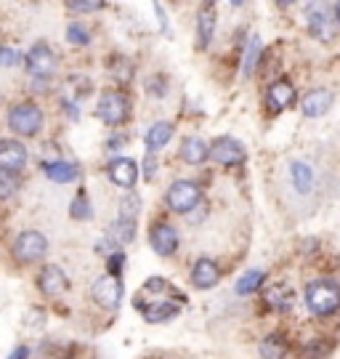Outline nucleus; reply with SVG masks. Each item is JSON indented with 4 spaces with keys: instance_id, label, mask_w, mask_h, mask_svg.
Instances as JSON below:
<instances>
[{
    "instance_id": "f257e3e1",
    "label": "nucleus",
    "mask_w": 340,
    "mask_h": 359,
    "mask_svg": "<svg viewBox=\"0 0 340 359\" xmlns=\"http://www.w3.org/2000/svg\"><path fill=\"white\" fill-rule=\"evenodd\" d=\"M303 306L316 322L340 317V280L335 277H314L303 287Z\"/></svg>"
},
{
    "instance_id": "f03ea898",
    "label": "nucleus",
    "mask_w": 340,
    "mask_h": 359,
    "mask_svg": "<svg viewBox=\"0 0 340 359\" xmlns=\"http://www.w3.org/2000/svg\"><path fill=\"white\" fill-rule=\"evenodd\" d=\"M6 128L11 130L16 139H38L46 128V112L40 109L38 102L22 99L8 107L6 112Z\"/></svg>"
},
{
    "instance_id": "7ed1b4c3",
    "label": "nucleus",
    "mask_w": 340,
    "mask_h": 359,
    "mask_svg": "<svg viewBox=\"0 0 340 359\" xmlns=\"http://www.w3.org/2000/svg\"><path fill=\"white\" fill-rule=\"evenodd\" d=\"M133 115V102L123 88H107L99 93L96 102V117L107 128H123L128 126V120Z\"/></svg>"
},
{
    "instance_id": "20e7f679",
    "label": "nucleus",
    "mask_w": 340,
    "mask_h": 359,
    "mask_svg": "<svg viewBox=\"0 0 340 359\" xmlns=\"http://www.w3.org/2000/svg\"><path fill=\"white\" fill-rule=\"evenodd\" d=\"M303 16H306V29L314 40L329 43L335 38L338 19H335V6H329L327 0H308L303 8Z\"/></svg>"
},
{
    "instance_id": "39448f33",
    "label": "nucleus",
    "mask_w": 340,
    "mask_h": 359,
    "mask_svg": "<svg viewBox=\"0 0 340 359\" xmlns=\"http://www.w3.org/2000/svg\"><path fill=\"white\" fill-rule=\"evenodd\" d=\"M11 258L19 266H32L48 256V237L40 229H25L11 240Z\"/></svg>"
},
{
    "instance_id": "423d86ee",
    "label": "nucleus",
    "mask_w": 340,
    "mask_h": 359,
    "mask_svg": "<svg viewBox=\"0 0 340 359\" xmlns=\"http://www.w3.org/2000/svg\"><path fill=\"white\" fill-rule=\"evenodd\" d=\"M202 197H205V192H202V187L197 181L176 179L165 189L163 203L170 213H176V216H189L194 208L202 205Z\"/></svg>"
},
{
    "instance_id": "0eeeda50",
    "label": "nucleus",
    "mask_w": 340,
    "mask_h": 359,
    "mask_svg": "<svg viewBox=\"0 0 340 359\" xmlns=\"http://www.w3.org/2000/svg\"><path fill=\"white\" fill-rule=\"evenodd\" d=\"M139 216H141V197L139 192H125L117 208V218L112 224V234L123 245H130L139 234Z\"/></svg>"
},
{
    "instance_id": "6e6552de",
    "label": "nucleus",
    "mask_w": 340,
    "mask_h": 359,
    "mask_svg": "<svg viewBox=\"0 0 340 359\" xmlns=\"http://www.w3.org/2000/svg\"><path fill=\"white\" fill-rule=\"evenodd\" d=\"M136 311L141 314V320L149 322V325H168V322L178 320L184 314V301H176V298H136L133 301Z\"/></svg>"
},
{
    "instance_id": "1a4fd4ad",
    "label": "nucleus",
    "mask_w": 340,
    "mask_h": 359,
    "mask_svg": "<svg viewBox=\"0 0 340 359\" xmlns=\"http://www.w3.org/2000/svg\"><path fill=\"white\" fill-rule=\"evenodd\" d=\"M123 298H125L123 277H114L109 271H104L99 280L90 285V301L101 311H117V309L123 306Z\"/></svg>"
},
{
    "instance_id": "9d476101",
    "label": "nucleus",
    "mask_w": 340,
    "mask_h": 359,
    "mask_svg": "<svg viewBox=\"0 0 340 359\" xmlns=\"http://www.w3.org/2000/svg\"><path fill=\"white\" fill-rule=\"evenodd\" d=\"M147 240H149V248L154 250V256L160 258H173L178 253V248H181V234L165 218L151 221L149 231H147Z\"/></svg>"
},
{
    "instance_id": "9b49d317",
    "label": "nucleus",
    "mask_w": 340,
    "mask_h": 359,
    "mask_svg": "<svg viewBox=\"0 0 340 359\" xmlns=\"http://www.w3.org/2000/svg\"><path fill=\"white\" fill-rule=\"evenodd\" d=\"M210 157L221 168L234 170V168H242L247 163V149L234 136H215L213 142H210Z\"/></svg>"
},
{
    "instance_id": "f8f14e48",
    "label": "nucleus",
    "mask_w": 340,
    "mask_h": 359,
    "mask_svg": "<svg viewBox=\"0 0 340 359\" xmlns=\"http://www.w3.org/2000/svg\"><path fill=\"white\" fill-rule=\"evenodd\" d=\"M264 104L266 109H268V115H282V112H287V109H292L298 104V88L292 86V80H287V77H277V80L268 83Z\"/></svg>"
},
{
    "instance_id": "ddd939ff",
    "label": "nucleus",
    "mask_w": 340,
    "mask_h": 359,
    "mask_svg": "<svg viewBox=\"0 0 340 359\" xmlns=\"http://www.w3.org/2000/svg\"><path fill=\"white\" fill-rule=\"evenodd\" d=\"M56 67H59L56 53H53V48L46 40H38L25 53V69L29 72V77H46V80H50V77L56 75Z\"/></svg>"
},
{
    "instance_id": "4468645a",
    "label": "nucleus",
    "mask_w": 340,
    "mask_h": 359,
    "mask_svg": "<svg viewBox=\"0 0 340 359\" xmlns=\"http://www.w3.org/2000/svg\"><path fill=\"white\" fill-rule=\"evenodd\" d=\"M35 287H38V293L43 298H59L69 290V277H67V271L59 266V264H43L35 274Z\"/></svg>"
},
{
    "instance_id": "2eb2a0df",
    "label": "nucleus",
    "mask_w": 340,
    "mask_h": 359,
    "mask_svg": "<svg viewBox=\"0 0 340 359\" xmlns=\"http://www.w3.org/2000/svg\"><path fill=\"white\" fill-rule=\"evenodd\" d=\"M107 176H109V181H112L114 187H120V189L130 192L141 176V165L133 160V157L120 154V157H112V160L107 163Z\"/></svg>"
},
{
    "instance_id": "dca6fc26",
    "label": "nucleus",
    "mask_w": 340,
    "mask_h": 359,
    "mask_svg": "<svg viewBox=\"0 0 340 359\" xmlns=\"http://www.w3.org/2000/svg\"><path fill=\"white\" fill-rule=\"evenodd\" d=\"M27 163H29V149L25 147L22 139H16V136L0 139V170L22 173Z\"/></svg>"
},
{
    "instance_id": "f3484780",
    "label": "nucleus",
    "mask_w": 340,
    "mask_h": 359,
    "mask_svg": "<svg viewBox=\"0 0 340 359\" xmlns=\"http://www.w3.org/2000/svg\"><path fill=\"white\" fill-rule=\"evenodd\" d=\"M40 170L53 184H75L83 179V168L77 165L75 160H67L64 154L53 157V160H40Z\"/></svg>"
},
{
    "instance_id": "a211bd4d",
    "label": "nucleus",
    "mask_w": 340,
    "mask_h": 359,
    "mask_svg": "<svg viewBox=\"0 0 340 359\" xmlns=\"http://www.w3.org/2000/svg\"><path fill=\"white\" fill-rule=\"evenodd\" d=\"M189 283L194 290H213L215 285L221 283V266L218 261H213L210 256H200L191 264Z\"/></svg>"
},
{
    "instance_id": "6ab92c4d",
    "label": "nucleus",
    "mask_w": 340,
    "mask_h": 359,
    "mask_svg": "<svg viewBox=\"0 0 340 359\" xmlns=\"http://www.w3.org/2000/svg\"><path fill=\"white\" fill-rule=\"evenodd\" d=\"M338 348L335 335H311L295 346V359H329Z\"/></svg>"
},
{
    "instance_id": "aec40b11",
    "label": "nucleus",
    "mask_w": 340,
    "mask_h": 359,
    "mask_svg": "<svg viewBox=\"0 0 340 359\" xmlns=\"http://www.w3.org/2000/svg\"><path fill=\"white\" fill-rule=\"evenodd\" d=\"M258 354L261 359H290L295 354V346L285 330H271L258 341Z\"/></svg>"
},
{
    "instance_id": "412c9836",
    "label": "nucleus",
    "mask_w": 340,
    "mask_h": 359,
    "mask_svg": "<svg viewBox=\"0 0 340 359\" xmlns=\"http://www.w3.org/2000/svg\"><path fill=\"white\" fill-rule=\"evenodd\" d=\"M335 107V93L329 88H311L306 96L301 99V112L303 117H311V120H319L325 117Z\"/></svg>"
},
{
    "instance_id": "4be33fe9",
    "label": "nucleus",
    "mask_w": 340,
    "mask_h": 359,
    "mask_svg": "<svg viewBox=\"0 0 340 359\" xmlns=\"http://www.w3.org/2000/svg\"><path fill=\"white\" fill-rule=\"evenodd\" d=\"M261 304H264V311L268 314H287L295 304V293H292L287 285H271L266 287L264 295H261Z\"/></svg>"
},
{
    "instance_id": "5701e85b",
    "label": "nucleus",
    "mask_w": 340,
    "mask_h": 359,
    "mask_svg": "<svg viewBox=\"0 0 340 359\" xmlns=\"http://www.w3.org/2000/svg\"><path fill=\"white\" fill-rule=\"evenodd\" d=\"M290 184L292 189L301 194V197H308V194H314L316 189V170L311 163H306V160H292L290 163Z\"/></svg>"
},
{
    "instance_id": "b1692460",
    "label": "nucleus",
    "mask_w": 340,
    "mask_h": 359,
    "mask_svg": "<svg viewBox=\"0 0 340 359\" xmlns=\"http://www.w3.org/2000/svg\"><path fill=\"white\" fill-rule=\"evenodd\" d=\"M215 29H218V13L215 6H202L197 11V48L208 51L215 40Z\"/></svg>"
},
{
    "instance_id": "393cba45",
    "label": "nucleus",
    "mask_w": 340,
    "mask_h": 359,
    "mask_svg": "<svg viewBox=\"0 0 340 359\" xmlns=\"http://www.w3.org/2000/svg\"><path fill=\"white\" fill-rule=\"evenodd\" d=\"M178 157L191 168H200L210 160V144L200 139V136H186L181 142V149H178Z\"/></svg>"
},
{
    "instance_id": "a878e982",
    "label": "nucleus",
    "mask_w": 340,
    "mask_h": 359,
    "mask_svg": "<svg viewBox=\"0 0 340 359\" xmlns=\"http://www.w3.org/2000/svg\"><path fill=\"white\" fill-rule=\"evenodd\" d=\"M173 136H176V126L170 120H157L144 133V147H147V152H160L170 144Z\"/></svg>"
},
{
    "instance_id": "bb28decb",
    "label": "nucleus",
    "mask_w": 340,
    "mask_h": 359,
    "mask_svg": "<svg viewBox=\"0 0 340 359\" xmlns=\"http://www.w3.org/2000/svg\"><path fill=\"white\" fill-rule=\"evenodd\" d=\"M261 62H264V40L258 38V35H250L247 46H245V56H242V72H245V77L255 75L261 69Z\"/></svg>"
},
{
    "instance_id": "cd10ccee",
    "label": "nucleus",
    "mask_w": 340,
    "mask_h": 359,
    "mask_svg": "<svg viewBox=\"0 0 340 359\" xmlns=\"http://www.w3.org/2000/svg\"><path fill=\"white\" fill-rule=\"evenodd\" d=\"M266 274L264 269H247L242 277H237V283H234V293L242 295V298H247V295H255L264 290L266 285Z\"/></svg>"
},
{
    "instance_id": "c85d7f7f",
    "label": "nucleus",
    "mask_w": 340,
    "mask_h": 359,
    "mask_svg": "<svg viewBox=\"0 0 340 359\" xmlns=\"http://www.w3.org/2000/svg\"><path fill=\"white\" fill-rule=\"evenodd\" d=\"M69 218L72 221H93V203L86 189H77V194L69 203Z\"/></svg>"
},
{
    "instance_id": "c756f323",
    "label": "nucleus",
    "mask_w": 340,
    "mask_h": 359,
    "mask_svg": "<svg viewBox=\"0 0 340 359\" xmlns=\"http://www.w3.org/2000/svg\"><path fill=\"white\" fill-rule=\"evenodd\" d=\"M19 192H22V173L0 170V200L8 203V200H13Z\"/></svg>"
},
{
    "instance_id": "7c9ffc66",
    "label": "nucleus",
    "mask_w": 340,
    "mask_h": 359,
    "mask_svg": "<svg viewBox=\"0 0 340 359\" xmlns=\"http://www.w3.org/2000/svg\"><path fill=\"white\" fill-rule=\"evenodd\" d=\"M64 35H67V43H72V46H77V48L90 46V29L83 25V22H69Z\"/></svg>"
},
{
    "instance_id": "2f4dec72",
    "label": "nucleus",
    "mask_w": 340,
    "mask_h": 359,
    "mask_svg": "<svg viewBox=\"0 0 340 359\" xmlns=\"http://www.w3.org/2000/svg\"><path fill=\"white\" fill-rule=\"evenodd\" d=\"M112 62L114 65H109V69H112L114 80H117L120 86H128V83L133 80V62L125 59V56H114Z\"/></svg>"
},
{
    "instance_id": "473e14b6",
    "label": "nucleus",
    "mask_w": 340,
    "mask_h": 359,
    "mask_svg": "<svg viewBox=\"0 0 340 359\" xmlns=\"http://www.w3.org/2000/svg\"><path fill=\"white\" fill-rule=\"evenodd\" d=\"M25 327L27 330H35V333H40L43 327H46V322H48V311L43 306H29L25 311Z\"/></svg>"
},
{
    "instance_id": "72a5a7b5",
    "label": "nucleus",
    "mask_w": 340,
    "mask_h": 359,
    "mask_svg": "<svg viewBox=\"0 0 340 359\" xmlns=\"http://www.w3.org/2000/svg\"><path fill=\"white\" fill-rule=\"evenodd\" d=\"M147 93L151 99H165L170 93V80L165 75H149L147 77Z\"/></svg>"
},
{
    "instance_id": "f704fd0d",
    "label": "nucleus",
    "mask_w": 340,
    "mask_h": 359,
    "mask_svg": "<svg viewBox=\"0 0 340 359\" xmlns=\"http://www.w3.org/2000/svg\"><path fill=\"white\" fill-rule=\"evenodd\" d=\"M104 261H107V271H109V274H114V277H123V274H125L128 253L123 250V248H117V250H114V253H109Z\"/></svg>"
},
{
    "instance_id": "c9c22d12",
    "label": "nucleus",
    "mask_w": 340,
    "mask_h": 359,
    "mask_svg": "<svg viewBox=\"0 0 340 359\" xmlns=\"http://www.w3.org/2000/svg\"><path fill=\"white\" fill-rule=\"evenodd\" d=\"M64 6L72 13H96L107 6V0H64Z\"/></svg>"
},
{
    "instance_id": "e433bc0d",
    "label": "nucleus",
    "mask_w": 340,
    "mask_h": 359,
    "mask_svg": "<svg viewBox=\"0 0 340 359\" xmlns=\"http://www.w3.org/2000/svg\"><path fill=\"white\" fill-rule=\"evenodd\" d=\"M128 142H130V136H128V133H123V130H112V133L107 136V142H104V152L120 154L128 147Z\"/></svg>"
},
{
    "instance_id": "4c0bfd02",
    "label": "nucleus",
    "mask_w": 340,
    "mask_h": 359,
    "mask_svg": "<svg viewBox=\"0 0 340 359\" xmlns=\"http://www.w3.org/2000/svg\"><path fill=\"white\" fill-rule=\"evenodd\" d=\"M0 65L6 67V69H13V67H19V65H25V53H19L13 46H3L0 48Z\"/></svg>"
},
{
    "instance_id": "58836bf2",
    "label": "nucleus",
    "mask_w": 340,
    "mask_h": 359,
    "mask_svg": "<svg viewBox=\"0 0 340 359\" xmlns=\"http://www.w3.org/2000/svg\"><path fill=\"white\" fill-rule=\"evenodd\" d=\"M157 170H160V163H157V152H147L144 154V163H141V179L151 184L157 179Z\"/></svg>"
},
{
    "instance_id": "ea45409f",
    "label": "nucleus",
    "mask_w": 340,
    "mask_h": 359,
    "mask_svg": "<svg viewBox=\"0 0 340 359\" xmlns=\"http://www.w3.org/2000/svg\"><path fill=\"white\" fill-rule=\"evenodd\" d=\"M6 359H32V348L27 346V344H16Z\"/></svg>"
},
{
    "instance_id": "a19ab883",
    "label": "nucleus",
    "mask_w": 340,
    "mask_h": 359,
    "mask_svg": "<svg viewBox=\"0 0 340 359\" xmlns=\"http://www.w3.org/2000/svg\"><path fill=\"white\" fill-rule=\"evenodd\" d=\"M154 11H157V19H160V27H163V32L168 35V32H170V29H168V16H165L163 6H160L157 0H154Z\"/></svg>"
},
{
    "instance_id": "79ce46f5",
    "label": "nucleus",
    "mask_w": 340,
    "mask_h": 359,
    "mask_svg": "<svg viewBox=\"0 0 340 359\" xmlns=\"http://www.w3.org/2000/svg\"><path fill=\"white\" fill-rule=\"evenodd\" d=\"M274 3H277L279 8H290V6H295L298 0H274Z\"/></svg>"
},
{
    "instance_id": "37998d69",
    "label": "nucleus",
    "mask_w": 340,
    "mask_h": 359,
    "mask_svg": "<svg viewBox=\"0 0 340 359\" xmlns=\"http://www.w3.org/2000/svg\"><path fill=\"white\" fill-rule=\"evenodd\" d=\"M229 3H231L234 8H242V6H245V0H229Z\"/></svg>"
},
{
    "instance_id": "c03bdc74",
    "label": "nucleus",
    "mask_w": 340,
    "mask_h": 359,
    "mask_svg": "<svg viewBox=\"0 0 340 359\" xmlns=\"http://www.w3.org/2000/svg\"><path fill=\"white\" fill-rule=\"evenodd\" d=\"M335 19H338V25H340V0L335 3Z\"/></svg>"
}]
</instances>
